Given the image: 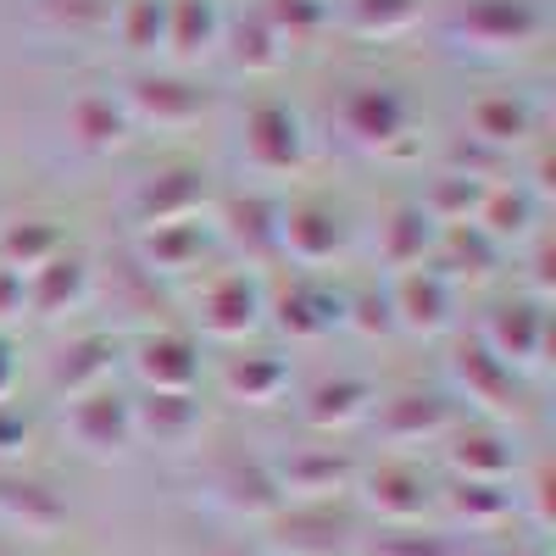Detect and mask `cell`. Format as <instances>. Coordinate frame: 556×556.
Wrapping results in <instances>:
<instances>
[{"instance_id": "obj_4", "label": "cell", "mask_w": 556, "mask_h": 556, "mask_svg": "<svg viewBox=\"0 0 556 556\" xmlns=\"http://www.w3.org/2000/svg\"><path fill=\"white\" fill-rule=\"evenodd\" d=\"M73 434L78 445L89 451H117L128 434H134V412L117 401V395H84L73 406Z\"/></svg>"}, {"instance_id": "obj_21", "label": "cell", "mask_w": 556, "mask_h": 556, "mask_svg": "<svg viewBox=\"0 0 556 556\" xmlns=\"http://www.w3.org/2000/svg\"><path fill=\"white\" fill-rule=\"evenodd\" d=\"M451 506H456L468 523H495V518L513 513V495H506L501 484H456V490H451Z\"/></svg>"}, {"instance_id": "obj_22", "label": "cell", "mask_w": 556, "mask_h": 556, "mask_svg": "<svg viewBox=\"0 0 556 556\" xmlns=\"http://www.w3.org/2000/svg\"><path fill=\"white\" fill-rule=\"evenodd\" d=\"M417 17V0H351V23L362 34H401Z\"/></svg>"}, {"instance_id": "obj_28", "label": "cell", "mask_w": 556, "mask_h": 556, "mask_svg": "<svg viewBox=\"0 0 556 556\" xmlns=\"http://www.w3.org/2000/svg\"><path fill=\"white\" fill-rule=\"evenodd\" d=\"M146 424L156 429V440H178L184 429L195 424V401H190V395H151Z\"/></svg>"}, {"instance_id": "obj_11", "label": "cell", "mask_w": 556, "mask_h": 556, "mask_svg": "<svg viewBox=\"0 0 556 556\" xmlns=\"http://www.w3.org/2000/svg\"><path fill=\"white\" fill-rule=\"evenodd\" d=\"M256 323V290L245 285V278H217L212 295H206V329L212 334H245Z\"/></svg>"}, {"instance_id": "obj_29", "label": "cell", "mask_w": 556, "mask_h": 556, "mask_svg": "<svg viewBox=\"0 0 556 556\" xmlns=\"http://www.w3.org/2000/svg\"><path fill=\"white\" fill-rule=\"evenodd\" d=\"M374 556H456L445 534H424V529H401V534H384Z\"/></svg>"}, {"instance_id": "obj_1", "label": "cell", "mask_w": 556, "mask_h": 556, "mask_svg": "<svg viewBox=\"0 0 556 556\" xmlns=\"http://www.w3.org/2000/svg\"><path fill=\"white\" fill-rule=\"evenodd\" d=\"M367 501H374L390 523H417L429 513V479L417 468H406V462H384V468L367 479Z\"/></svg>"}, {"instance_id": "obj_7", "label": "cell", "mask_w": 556, "mask_h": 556, "mask_svg": "<svg viewBox=\"0 0 556 556\" xmlns=\"http://www.w3.org/2000/svg\"><path fill=\"white\" fill-rule=\"evenodd\" d=\"M139 374L156 384V395H190L195 384V345L190 340H151L139 351Z\"/></svg>"}, {"instance_id": "obj_16", "label": "cell", "mask_w": 556, "mask_h": 556, "mask_svg": "<svg viewBox=\"0 0 556 556\" xmlns=\"http://www.w3.org/2000/svg\"><path fill=\"white\" fill-rule=\"evenodd\" d=\"M451 462H456L462 473H468V484H501V473L513 468V456H506V445H501V440H490V434L462 440V445L451 451Z\"/></svg>"}, {"instance_id": "obj_5", "label": "cell", "mask_w": 556, "mask_h": 556, "mask_svg": "<svg viewBox=\"0 0 556 556\" xmlns=\"http://www.w3.org/2000/svg\"><path fill=\"white\" fill-rule=\"evenodd\" d=\"M345 128L362 139V146H384V139H395L406 128V106H401V96H390V89H356V96L345 101Z\"/></svg>"}, {"instance_id": "obj_15", "label": "cell", "mask_w": 556, "mask_h": 556, "mask_svg": "<svg viewBox=\"0 0 556 556\" xmlns=\"http://www.w3.org/2000/svg\"><path fill=\"white\" fill-rule=\"evenodd\" d=\"M468 123H473L479 139H495V146H506V139H523V134H529V112H523L513 96H490V101H479V106L468 112Z\"/></svg>"}, {"instance_id": "obj_2", "label": "cell", "mask_w": 556, "mask_h": 556, "mask_svg": "<svg viewBox=\"0 0 556 556\" xmlns=\"http://www.w3.org/2000/svg\"><path fill=\"white\" fill-rule=\"evenodd\" d=\"M245 151H251L256 167H295V156H301V123L285 106L262 101L251 112V128H245Z\"/></svg>"}, {"instance_id": "obj_30", "label": "cell", "mask_w": 556, "mask_h": 556, "mask_svg": "<svg viewBox=\"0 0 556 556\" xmlns=\"http://www.w3.org/2000/svg\"><path fill=\"white\" fill-rule=\"evenodd\" d=\"M479 223L490 228V235H518V228L529 223V201H523V195H506V190H495V195L484 201Z\"/></svg>"}, {"instance_id": "obj_34", "label": "cell", "mask_w": 556, "mask_h": 556, "mask_svg": "<svg viewBox=\"0 0 556 556\" xmlns=\"http://www.w3.org/2000/svg\"><path fill=\"white\" fill-rule=\"evenodd\" d=\"M223 556H245V551H223Z\"/></svg>"}, {"instance_id": "obj_9", "label": "cell", "mask_w": 556, "mask_h": 556, "mask_svg": "<svg viewBox=\"0 0 556 556\" xmlns=\"http://www.w3.org/2000/svg\"><path fill=\"white\" fill-rule=\"evenodd\" d=\"M0 513H7L12 523H23V534H51L62 529V501L51 490H39V484H12V479H0Z\"/></svg>"}, {"instance_id": "obj_32", "label": "cell", "mask_w": 556, "mask_h": 556, "mask_svg": "<svg viewBox=\"0 0 556 556\" xmlns=\"http://www.w3.org/2000/svg\"><path fill=\"white\" fill-rule=\"evenodd\" d=\"M12 390V356H7V345H0V395Z\"/></svg>"}, {"instance_id": "obj_31", "label": "cell", "mask_w": 556, "mask_h": 556, "mask_svg": "<svg viewBox=\"0 0 556 556\" xmlns=\"http://www.w3.org/2000/svg\"><path fill=\"white\" fill-rule=\"evenodd\" d=\"M17 306H23V273L0 267V317H12Z\"/></svg>"}, {"instance_id": "obj_26", "label": "cell", "mask_w": 556, "mask_h": 556, "mask_svg": "<svg viewBox=\"0 0 556 556\" xmlns=\"http://www.w3.org/2000/svg\"><path fill=\"white\" fill-rule=\"evenodd\" d=\"M0 251H7V267H12V273H23V267H45V262L56 256V235H51V228H12Z\"/></svg>"}, {"instance_id": "obj_20", "label": "cell", "mask_w": 556, "mask_h": 556, "mask_svg": "<svg viewBox=\"0 0 556 556\" xmlns=\"http://www.w3.org/2000/svg\"><path fill=\"white\" fill-rule=\"evenodd\" d=\"M306 412H312V424H323V429H329V424H351V417L367 412V390L362 384H323Z\"/></svg>"}, {"instance_id": "obj_8", "label": "cell", "mask_w": 556, "mask_h": 556, "mask_svg": "<svg viewBox=\"0 0 556 556\" xmlns=\"http://www.w3.org/2000/svg\"><path fill=\"white\" fill-rule=\"evenodd\" d=\"M390 306L401 312V323H412V329H424V334L440 329V323H445V278L429 273V267H424V273L412 267V273L401 278V290H395Z\"/></svg>"}, {"instance_id": "obj_10", "label": "cell", "mask_w": 556, "mask_h": 556, "mask_svg": "<svg viewBox=\"0 0 556 556\" xmlns=\"http://www.w3.org/2000/svg\"><path fill=\"white\" fill-rule=\"evenodd\" d=\"M134 106L156 123H190L206 112V96L190 84H173V78H146V84H134Z\"/></svg>"}, {"instance_id": "obj_23", "label": "cell", "mask_w": 556, "mask_h": 556, "mask_svg": "<svg viewBox=\"0 0 556 556\" xmlns=\"http://www.w3.org/2000/svg\"><path fill=\"white\" fill-rule=\"evenodd\" d=\"M123 39H128V51H151L156 39H167V7H156V0H128Z\"/></svg>"}, {"instance_id": "obj_25", "label": "cell", "mask_w": 556, "mask_h": 556, "mask_svg": "<svg viewBox=\"0 0 556 556\" xmlns=\"http://www.w3.org/2000/svg\"><path fill=\"white\" fill-rule=\"evenodd\" d=\"M390 412H406V424H390V434H440L445 429V401L440 395H401V401H390Z\"/></svg>"}, {"instance_id": "obj_17", "label": "cell", "mask_w": 556, "mask_h": 556, "mask_svg": "<svg viewBox=\"0 0 556 556\" xmlns=\"http://www.w3.org/2000/svg\"><path fill=\"white\" fill-rule=\"evenodd\" d=\"M73 134L89 151H112V146H123V112H112V101H78L73 106Z\"/></svg>"}, {"instance_id": "obj_6", "label": "cell", "mask_w": 556, "mask_h": 556, "mask_svg": "<svg viewBox=\"0 0 556 556\" xmlns=\"http://www.w3.org/2000/svg\"><path fill=\"white\" fill-rule=\"evenodd\" d=\"M278 240H285L301 262H323L340 245V217L329 206H295V212L278 217Z\"/></svg>"}, {"instance_id": "obj_24", "label": "cell", "mask_w": 556, "mask_h": 556, "mask_svg": "<svg viewBox=\"0 0 556 556\" xmlns=\"http://www.w3.org/2000/svg\"><path fill=\"white\" fill-rule=\"evenodd\" d=\"M424 240H429V217L417 212V206H406V212H395V223H390V245H384V256H390L395 267L424 262Z\"/></svg>"}, {"instance_id": "obj_3", "label": "cell", "mask_w": 556, "mask_h": 556, "mask_svg": "<svg viewBox=\"0 0 556 556\" xmlns=\"http://www.w3.org/2000/svg\"><path fill=\"white\" fill-rule=\"evenodd\" d=\"M534 12L523 7V0H479V7L462 12V34L490 45V51H501V45H523L534 34Z\"/></svg>"}, {"instance_id": "obj_33", "label": "cell", "mask_w": 556, "mask_h": 556, "mask_svg": "<svg viewBox=\"0 0 556 556\" xmlns=\"http://www.w3.org/2000/svg\"><path fill=\"white\" fill-rule=\"evenodd\" d=\"M506 556H545V551H534V545H513V551H506Z\"/></svg>"}, {"instance_id": "obj_12", "label": "cell", "mask_w": 556, "mask_h": 556, "mask_svg": "<svg viewBox=\"0 0 556 556\" xmlns=\"http://www.w3.org/2000/svg\"><path fill=\"white\" fill-rule=\"evenodd\" d=\"M201 206V184L195 173H167L146 190V217L162 228V223H190V212Z\"/></svg>"}, {"instance_id": "obj_18", "label": "cell", "mask_w": 556, "mask_h": 556, "mask_svg": "<svg viewBox=\"0 0 556 556\" xmlns=\"http://www.w3.org/2000/svg\"><path fill=\"white\" fill-rule=\"evenodd\" d=\"M278 384H285V362H273V356H240L235 367H228V390L245 395V401H273Z\"/></svg>"}, {"instance_id": "obj_19", "label": "cell", "mask_w": 556, "mask_h": 556, "mask_svg": "<svg viewBox=\"0 0 556 556\" xmlns=\"http://www.w3.org/2000/svg\"><path fill=\"white\" fill-rule=\"evenodd\" d=\"M345 479H351V468L334 456H306V462L285 468V490H312V495H334Z\"/></svg>"}, {"instance_id": "obj_27", "label": "cell", "mask_w": 556, "mask_h": 556, "mask_svg": "<svg viewBox=\"0 0 556 556\" xmlns=\"http://www.w3.org/2000/svg\"><path fill=\"white\" fill-rule=\"evenodd\" d=\"M317 23H323V7H317V0H273V23H267V34L285 45V39H306Z\"/></svg>"}, {"instance_id": "obj_14", "label": "cell", "mask_w": 556, "mask_h": 556, "mask_svg": "<svg viewBox=\"0 0 556 556\" xmlns=\"http://www.w3.org/2000/svg\"><path fill=\"white\" fill-rule=\"evenodd\" d=\"M540 334H545V317L534 306H506L495 317V340H501V356L506 362H529L540 351Z\"/></svg>"}, {"instance_id": "obj_13", "label": "cell", "mask_w": 556, "mask_h": 556, "mask_svg": "<svg viewBox=\"0 0 556 556\" xmlns=\"http://www.w3.org/2000/svg\"><path fill=\"white\" fill-rule=\"evenodd\" d=\"M212 34H217V23H212L206 0H173V7H167V45H178L184 56L206 51Z\"/></svg>"}]
</instances>
